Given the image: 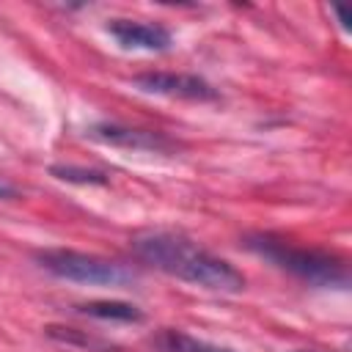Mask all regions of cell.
<instances>
[{
	"label": "cell",
	"instance_id": "cell-1",
	"mask_svg": "<svg viewBox=\"0 0 352 352\" xmlns=\"http://www.w3.org/2000/svg\"><path fill=\"white\" fill-rule=\"evenodd\" d=\"M132 250L140 261L151 264L154 270L192 283L206 292L234 294L245 289V275L228 264L226 258L204 250L198 242L173 234V231H140L132 239Z\"/></svg>",
	"mask_w": 352,
	"mask_h": 352
},
{
	"label": "cell",
	"instance_id": "cell-2",
	"mask_svg": "<svg viewBox=\"0 0 352 352\" xmlns=\"http://www.w3.org/2000/svg\"><path fill=\"white\" fill-rule=\"evenodd\" d=\"M245 248L311 286H346L349 280L344 258L314 248H297L272 234H250L245 236Z\"/></svg>",
	"mask_w": 352,
	"mask_h": 352
},
{
	"label": "cell",
	"instance_id": "cell-3",
	"mask_svg": "<svg viewBox=\"0 0 352 352\" xmlns=\"http://www.w3.org/2000/svg\"><path fill=\"white\" fill-rule=\"evenodd\" d=\"M36 261L60 280H74L88 286H129L138 278V272L121 261H110L80 250H63V248L41 250L36 253Z\"/></svg>",
	"mask_w": 352,
	"mask_h": 352
},
{
	"label": "cell",
	"instance_id": "cell-4",
	"mask_svg": "<svg viewBox=\"0 0 352 352\" xmlns=\"http://www.w3.org/2000/svg\"><path fill=\"white\" fill-rule=\"evenodd\" d=\"M132 82L135 88L146 94H157L168 99H187V102H217L220 99L217 88H212L206 80L195 74H182V72H146V74H138Z\"/></svg>",
	"mask_w": 352,
	"mask_h": 352
},
{
	"label": "cell",
	"instance_id": "cell-5",
	"mask_svg": "<svg viewBox=\"0 0 352 352\" xmlns=\"http://www.w3.org/2000/svg\"><path fill=\"white\" fill-rule=\"evenodd\" d=\"M94 140H102L107 146L118 148H132V151H154V154H168L179 148V140L162 135V132H148V129H132L121 124H96L88 132Z\"/></svg>",
	"mask_w": 352,
	"mask_h": 352
},
{
	"label": "cell",
	"instance_id": "cell-6",
	"mask_svg": "<svg viewBox=\"0 0 352 352\" xmlns=\"http://www.w3.org/2000/svg\"><path fill=\"white\" fill-rule=\"evenodd\" d=\"M107 33L116 38L118 47L138 52H165L173 41L168 28L143 19H110Z\"/></svg>",
	"mask_w": 352,
	"mask_h": 352
},
{
	"label": "cell",
	"instance_id": "cell-7",
	"mask_svg": "<svg viewBox=\"0 0 352 352\" xmlns=\"http://www.w3.org/2000/svg\"><path fill=\"white\" fill-rule=\"evenodd\" d=\"M148 346L154 352H234L228 346L220 344H209L204 338H195L184 330H173V327H162L148 338Z\"/></svg>",
	"mask_w": 352,
	"mask_h": 352
},
{
	"label": "cell",
	"instance_id": "cell-8",
	"mask_svg": "<svg viewBox=\"0 0 352 352\" xmlns=\"http://www.w3.org/2000/svg\"><path fill=\"white\" fill-rule=\"evenodd\" d=\"M80 314L94 316V319H110V322H143V311L132 302H121V300H94V302H82L77 305Z\"/></svg>",
	"mask_w": 352,
	"mask_h": 352
},
{
	"label": "cell",
	"instance_id": "cell-9",
	"mask_svg": "<svg viewBox=\"0 0 352 352\" xmlns=\"http://www.w3.org/2000/svg\"><path fill=\"white\" fill-rule=\"evenodd\" d=\"M52 176L63 179V182H80V184H104V173L102 170H85V168H74V165H52L50 168Z\"/></svg>",
	"mask_w": 352,
	"mask_h": 352
},
{
	"label": "cell",
	"instance_id": "cell-10",
	"mask_svg": "<svg viewBox=\"0 0 352 352\" xmlns=\"http://www.w3.org/2000/svg\"><path fill=\"white\" fill-rule=\"evenodd\" d=\"M14 195H16V190H14L8 182L0 179V198H14Z\"/></svg>",
	"mask_w": 352,
	"mask_h": 352
},
{
	"label": "cell",
	"instance_id": "cell-11",
	"mask_svg": "<svg viewBox=\"0 0 352 352\" xmlns=\"http://www.w3.org/2000/svg\"><path fill=\"white\" fill-rule=\"evenodd\" d=\"M294 352H308V349H294Z\"/></svg>",
	"mask_w": 352,
	"mask_h": 352
}]
</instances>
